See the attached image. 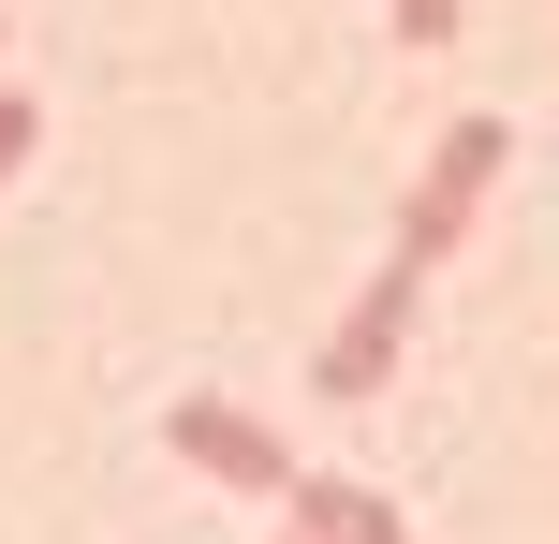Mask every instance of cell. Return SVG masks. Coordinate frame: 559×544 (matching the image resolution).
Listing matches in <instances>:
<instances>
[{
	"label": "cell",
	"mask_w": 559,
	"mask_h": 544,
	"mask_svg": "<svg viewBox=\"0 0 559 544\" xmlns=\"http://www.w3.org/2000/svg\"><path fill=\"white\" fill-rule=\"evenodd\" d=\"M413 310H427V280H413V265H368V294L338 310V339L309 353V383H324V398H383V383H397V353H413Z\"/></svg>",
	"instance_id": "cell-2"
},
{
	"label": "cell",
	"mask_w": 559,
	"mask_h": 544,
	"mask_svg": "<svg viewBox=\"0 0 559 544\" xmlns=\"http://www.w3.org/2000/svg\"><path fill=\"white\" fill-rule=\"evenodd\" d=\"M501 162H515V133H501L486 104H472V118H442V147H427V177H413V206H397V251H383V265H413V280H427V265H442L456 235L486 221Z\"/></svg>",
	"instance_id": "cell-1"
},
{
	"label": "cell",
	"mask_w": 559,
	"mask_h": 544,
	"mask_svg": "<svg viewBox=\"0 0 559 544\" xmlns=\"http://www.w3.org/2000/svg\"><path fill=\"white\" fill-rule=\"evenodd\" d=\"M280 530L295 544H413L383 486H338V471H295V486H280Z\"/></svg>",
	"instance_id": "cell-4"
},
{
	"label": "cell",
	"mask_w": 559,
	"mask_h": 544,
	"mask_svg": "<svg viewBox=\"0 0 559 544\" xmlns=\"http://www.w3.org/2000/svg\"><path fill=\"white\" fill-rule=\"evenodd\" d=\"M29 147H45V104H29L15 74H0V192H15V177H29Z\"/></svg>",
	"instance_id": "cell-5"
},
{
	"label": "cell",
	"mask_w": 559,
	"mask_h": 544,
	"mask_svg": "<svg viewBox=\"0 0 559 544\" xmlns=\"http://www.w3.org/2000/svg\"><path fill=\"white\" fill-rule=\"evenodd\" d=\"M397 45H413V59H427V45H456V0H397Z\"/></svg>",
	"instance_id": "cell-6"
},
{
	"label": "cell",
	"mask_w": 559,
	"mask_h": 544,
	"mask_svg": "<svg viewBox=\"0 0 559 544\" xmlns=\"http://www.w3.org/2000/svg\"><path fill=\"white\" fill-rule=\"evenodd\" d=\"M163 442H177V457L206 471V486H251V500H280V486L309 471V457H295V442L265 427L251 398H177V412H163Z\"/></svg>",
	"instance_id": "cell-3"
},
{
	"label": "cell",
	"mask_w": 559,
	"mask_h": 544,
	"mask_svg": "<svg viewBox=\"0 0 559 544\" xmlns=\"http://www.w3.org/2000/svg\"><path fill=\"white\" fill-rule=\"evenodd\" d=\"M280 544H295V530H280Z\"/></svg>",
	"instance_id": "cell-7"
}]
</instances>
